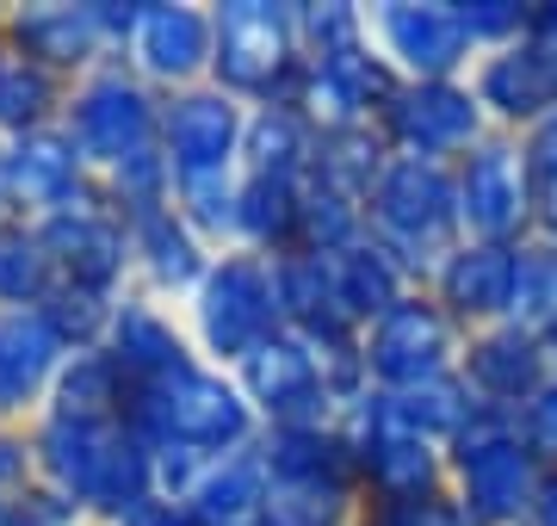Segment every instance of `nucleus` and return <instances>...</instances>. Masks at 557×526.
Wrapping results in <instances>:
<instances>
[{"label": "nucleus", "instance_id": "1", "mask_svg": "<svg viewBox=\"0 0 557 526\" xmlns=\"http://www.w3.org/2000/svg\"><path fill=\"white\" fill-rule=\"evenodd\" d=\"M32 452H38V484L57 489L62 502H75L94 526H106L112 514L149 496V446L137 440V427L124 415H112V422L38 415Z\"/></svg>", "mask_w": 557, "mask_h": 526}, {"label": "nucleus", "instance_id": "2", "mask_svg": "<svg viewBox=\"0 0 557 526\" xmlns=\"http://www.w3.org/2000/svg\"><path fill=\"white\" fill-rule=\"evenodd\" d=\"M124 422L137 427L143 446H186L205 459H230V452L260 446V415L248 390L236 385V372L211 360H186L180 372L131 390Z\"/></svg>", "mask_w": 557, "mask_h": 526}, {"label": "nucleus", "instance_id": "3", "mask_svg": "<svg viewBox=\"0 0 557 526\" xmlns=\"http://www.w3.org/2000/svg\"><path fill=\"white\" fill-rule=\"evenodd\" d=\"M545 484L552 471L533 459V446L520 440V422L502 409H478L446 452V489L471 526H527Z\"/></svg>", "mask_w": 557, "mask_h": 526}, {"label": "nucleus", "instance_id": "4", "mask_svg": "<svg viewBox=\"0 0 557 526\" xmlns=\"http://www.w3.org/2000/svg\"><path fill=\"white\" fill-rule=\"evenodd\" d=\"M366 236L391 248L409 279L428 285L446 266L458 242H465V217H458V174L440 162H403L391 155L384 180L366 199Z\"/></svg>", "mask_w": 557, "mask_h": 526}, {"label": "nucleus", "instance_id": "5", "mask_svg": "<svg viewBox=\"0 0 557 526\" xmlns=\"http://www.w3.org/2000/svg\"><path fill=\"white\" fill-rule=\"evenodd\" d=\"M180 323L193 335V353L223 372H236L255 347H267L285 328L278 316V285H273V261L230 248L211 261V273L199 279V291L180 304Z\"/></svg>", "mask_w": 557, "mask_h": 526}, {"label": "nucleus", "instance_id": "6", "mask_svg": "<svg viewBox=\"0 0 557 526\" xmlns=\"http://www.w3.org/2000/svg\"><path fill=\"white\" fill-rule=\"evenodd\" d=\"M131 20H137V0H13L0 43L44 68L50 82L75 87L81 75L119 62Z\"/></svg>", "mask_w": 557, "mask_h": 526}, {"label": "nucleus", "instance_id": "7", "mask_svg": "<svg viewBox=\"0 0 557 526\" xmlns=\"http://www.w3.org/2000/svg\"><path fill=\"white\" fill-rule=\"evenodd\" d=\"M218 62L211 82L242 105H285L304 75L298 0H211Z\"/></svg>", "mask_w": 557, "mask_h": 526}, {"label": "nucleus", "instance_id": "8", "mask_svg": "<svg viewBox=\"0 0 557 526\" xmlns=\"http://www.w3.org/2000/svg\"><path fill=\"white\" fill-rule=\"evenodd\" d=\"M62 130L75 137V149L100 180L112 167L161 149V93H149L124 62H106L62 93Z\"/></svg>", "mask_w": 557, "mask_h": 526}, {"label": "nucleus", "instance_id": "9", "mask_svg": "<svg viewBox=\"0 0 557 526\" xmlns=\"http://www.w3.org/2000/svg\"><path fill=\"white\" fill-rule=\"evenodd\" d=\"M119 62L161 100H174L186 87H205L211 62H218L211 0H137V20H131Z\"/></svg>", "mask_w": 557, "mask_h": 526}, {"label": "nucleus", "instance_id": "10", "mask_svg": "<svg viewBox=\"0 0 557 526\" xmlns=\"http://www.w3.org/2000/svg\"><path fill=\"white\" fill-rule=\"evenodd\" d=\"M359 353H366L372 390H416V385H434V378H453L458 372V360H465V328L428 291H409L372 328H359Z\"/></svg>", "mask_w": 557, "mask_h": 526}, {"label": "nucleus", "instance_id": "11", "mask_svg": "<svg viewBox=\"0 0 557 526\" xmlns=\"http://www.w3.org/2000/svg\"><path fill=\"white\" fill-rule=\"evenodd\" d=\"M366 32L397 82H465L478 62L458 0H379L366 7Z\"/></svg>", "mask_w": 557, "mask_h": 526}, {"label": "nucleus", "instance_id": "12", "mask_svg": "<svg viewBox=\"0 0 557 526\" xmlns=\"http://www.w3.org/2000/svg\"><path fill=\"white\" fill-rule=\"evenodd\" d=\"M458 174V217L471 242H533V149L527 137H490L453 167Z\"/></svg>", "mask_w": 557, "mask_h": 526}, {"label": "nucleus", "instance_id": "13", "mask_svg": "<svg viewBox=\"0 0 557 526\" xmlns=\"http://www.w3.org/2000/svg\"><path fill=\"white\" fill-rule=\"evenodd\" d=\"M379 137L403 162L458 167L490 137V118H483L471 82H403L379 112Z\"/></svg>", "mask_w": 557, "mask_h": 526}, {"label": "nucleus", "instance_id": "14", "mask_svg": "<svg viewBox=\"0 0 557 526\" xmlns=\"http://www.w3.org/2000/svg\"><path fill=\"white\" fill-rule=\"evenodd\" d=\"M38 236L50 248V261H57L62 285H87V291H106V298L131 291V217L100 186L87 199L38 217Z\"/></svg>", "mask_w": 557, "mask_h": 526}, {"label": "nucleus", "instance_id": "15", "mask_svg": "<svg viewBox=\"0 0 557 526\" xmlns=\"http://www.w3.org/2000/svg\"><path fill=\"white\" fill-rule=\"evenodd\" d=\"M242 124L248 105L230 100L218 82L186 87L174 100H161V155L174 180H199V174H236L242 167Z\"/></svg>", "mask_w": 557, "mask_h": 526}, {"label": "nucleus", "instance_id": "16", "mask_svg": "<svg viewBox=\"0 0 557 526\" xmlns=\"http://www.w3.org/2000/svg\"><path fill=\"white\" fill-rule=\"evenodd\" d=\"M236 385L248 390V403H255L260 434H267V427H298V422H335L317 347L298 341V335H285V328L236 365Z\"/></svg>", "mask_w": 557, "mask_h": 526}, {"label": "nucleus", "instance_id": "17", "mask_svg": "<svg viewBox=\"0 0 557 526\" xmlns=\"http://www.w3.org/2000/svg\"><path fill=\"white\" fill-rule=\"evenodd\" d=\"M397 87L403 82L379 62V50H359V57H335V62H304L292 105L317 137H347V130H372Z\"/></svg>", "mask_w": 557, "mask_h": 526}, {"label": "nucleus", "instance_id": "18", "mask_svg": "<svg viewBox=\"0 0 557 526\" xmlns=\"http://www.w3.org/2000/svg\"><path fill=\"white\" fill-rule=\"evenodd\" d=\"M458 378L471 385V397H478L483 409L520 415V409L557 378V365H552V347L539 341V335H527V328H515V323H496V328L465 335Z\"/></svg>", "mask_w": 557, "mask_h": 526}, {"label": "nucleus", "instance_id": "19", "mask_svg": "<svg viewBox=\"0 0 557 526\" xmlns=\"http://www.w3.org/2000/svg\"><path fill=\"white\" fill-rule=\"evenodd\" d=\"M465 82H471V93H478L490 130H502V137H533L539 124L557 112V68L539 57L527 38L508 43V50L478 57Z\"/></svg>", "mask_w": 557, "mask_h": 526}, {"label": "nucleus", "instance_id": "20", "mask_svg": "<svg viewBox=\"0 0 557 526\" xmlns=\"http://www.w3.org/2000/svg\"><path fill=\"white\" fill-rule=\"evenodd\" d=\"M515 254L520 248H508V242H471V236H465L421 291H428L465 335L496 328V323H508V310H515Z\"/></svg>", "mask_w": 557, "mask_h": 526}, {"label": "nucleus", "instance_id": "21", "mask_svg": "<svg viewBox=\"0 0 557 526\" xmlns=\"http://www.w3.org/2000/svg\"><path fill=\"white\" fill-rule=\"evenodd\" d=\"M211 261L218 254L180 223L174 204H156V211H137L131 217V291H143V298L180 310L199 291L205 273H211Z\"/></svg>", "mask_w": 557, "mask_h": 526}, {"label": "nucleus", "instance_id": "22", "mask_svg": "<svg viewBox=\"0 0 557 526\" xmlns=\"http://www.w3.org/2000/svg\"><path fill=\"white\" fill-rule=\"evenodd\" d=\"M69 347L44 310H0V427H32L50 403Z\"/></svg>", "mask_w": 557, "mask_h": 526}, {"label": "nucleus", "instance_id": "23", "mask_svg": "<svg viewBox=\"0 0 557 526\" xmlns=\"http://www.w3.org/2000/svg\"><path fill=\"white\" fill-rule=\"evenodd\" d=\"M7 149V174H13V204H20V217H50V211H62V204H75L94 192V167H87V155L75 149V137L57 124H44V130H32V137L20 142H0Z\"/></svg>", "mask_w": 557, "mask_h": 526}, {"label": "nucleus", "instance_id": "24", "mask_svg": "<svg viewBox=\"0 0 557 526\" xmlns=\"http://www.w3.org/2000/svg\"><path fill=\"white\" fill-rule=\"evenodd\" d=\"M100 347L119 360V372H124L131 390L180 372L186 360H199V353H193V335H186V323H180V310L156 304V298H143V291H124L119 298V316H112V328H106Z\"/></svg>", "mask_w": 557, "mask_h": 526}, {"label": "nucleus", "instance_id": "25", "mask_svg": "<svg viewBox=\"0 0 557 526\" xmlns=\"http://www.w3.org/2000/svg\"><path fill=\"white\" fill-rule=\"evenodd\" d=\"M273 285H278V316H285V335H298L310 347H354L359 323L341 310L335 273H329V254H310V248H292L273 261Z\"/></svg>", "mask_w": 557, "mask_h": 526}, {"label": "nucleus", "instance_id": "26", "mask_svg": "<svg viewBox=\"0 0 557 526\" xmlns=\"http://www.w3.org/2000/svg\"><path fill=\"white\" fill-rule=\"evenodd\" d=\"M260 459L273 484H322V489H354L359 496V465L335 422H298V427H267Z\"/></svg>", "mask_w": 557, "mask_h": 526}, {"label": "nucleus", "instance_id": "27", "mask_svg": "<svg viewBox=\"0 0 557 526\" xmlns=\"http://www.w3.org/2000/svg\"><path fill=\"white\" fill-rule=\"evenodd\" d=\"M267 496H273L267 459H260V446H248V452L211 459L186 514H193V526H260L267 521Z\"/></svg>", "mask_w": 557, "mask_h": 526}, {"label": "nucleus", "instance_id": "28", "mask_svg": "<svg viewBox=\"0 0 557 526\" xmlns=\"http://www.w3.org/2000/svg\"><path fill=\"white\" fill-rule=\"evenodd\" d=\"M329 273H335V291H341V310L354 316L359 328H372L384 316V310H397L409 291H421L416 279H409V266L391 254V248H379L372 236H359L354 248H341V254H329Z\"/></svg>", "mask_w": 557, "mask_h": 526}, {"label": "nucleus", "instance_id": "29", "mask_svg": "<svg viewBox=\"0 0 557 526\" xmlns=\"http://www.w3.org/2000/svg\"><path fill=\"white\" fill-rule=\"evenodd\" d=\"M304 223V180H273V174H242L236 186V248L248 254H292Z\"/></svg>", "mask_w": 557, "mask_h": 526}, {"label": "nucleus", "instance_id": "30", "mask_svg": "<svg viewBox=\"0 0 557 526\" xmlns=\"http://www.w3.org/2000/svg\"><path fill=\"white\" fill-rule=\"evenodd\" d=\"M317 130L298 118V105H248L242 124V174H273V180H304L317 162Z\"/></svg>", "mask_w": 557, "mask_h": 526}, {"label": "nucleus", "instance_id": "31", "mask_svg": "<svg viewBox=\"0 0 557 526\" xmlns=\"http://www.w3.org/2000/svg\"><path fill=\"white\" fill-rule=\"evenodd\" d=\"M124 403H131V385H124L119 360L106 353V347H81V353H69L57 372V385H50V403H44V415H81V422H112V415H124Z\"/></svg>", "mask_w": 557, "mask_h": 526}, {"label": "nucleus", "instance_id": "32", "mask_svg": "<svg viewBox=\"0 0 557 526\" xmlns=\"http://www.w3.org/2000/svg\"><path fill=\"white\" fill-rule=\"evenodd\" d=\"M57 291V261L32 217L0 223V310H38Z\"/></svg>", "mask_w": 557, "mask_h": 526}, {"label": "nucleus", "instance_id": "33", "mask_svg": "<svg viewBox=\"0 0 557 526\" xmlns=\"http://www.w3.org/2000/svg\"><path fill=\"white\" fill-rule=\"evenodd\" d=\"M62 93H69L62 82H50L44 68H32L25 57H13L0 43V142H20L32 130H44V124H57Z\"/></svg>", "mask_w": 557, "mask_h": 526}, {"label": "nucleus", "instance_id": "34", "mask_svg": "<svg viewBox=\"0 0 557 526\" xmlns=\"http://www.w3.org/2000/svg\"><path fill=\"white\" fill-rule=\"evenodd\" d=\"M384 167H391V142H384L379 124H372V130L322 137L317 142V162H310V180H322L329 192H341V199L366 204V199H372V186L384 180Z\"/></svg>", "mask_w": 557, "mask_h": 526}, {"label": "nucleus", "instance_id": "35", "mask_svg": "<svg viewBox=\"0 0 557 526\" xmlns=\"http://www.w3.org/2000/svg\"><path fill=\"white\" fill-rule=\"evenodd\" d=\"M298 43H304V62H335V57L372 50L366 7L359 0H298Z\"/></svg>", "mask_w": 557, "mask_h": 526}, {"label": "nucleus", "instance_id": "36", "mask_svg": "<svg viewBox=\"0 0 557 526\" xmlns=\"http://www.w3.org/2000/svg\"><path fill=\"white\" fill-rule=\"evenodd\" d=\"M508 323L539 335V341H552L557 328V248L552 242H520L515 254V310H508Z\"/></svg>", "mask_w": 557, "mask_h": 526}, {"label": "nucleus", "instance_id": "37", "mask_svg": "<svg viewBox=\"0 0 557 526\" xmlns=\"http://www.w3.org/2000/svg\"><path fill=\"white\" fill-rule=\"evenodd\" d=\"M366 496L354 489H322V484H273L267 521L260 526H359Z\"/></svg>", "mask_w": 557, "mask_h": 526}, {"label": "nucleus", "instance_id": "38", "mask_svg": "<svg viewBox=\"0 0 557 526\" xmlns=\"http://www.w3.org/2000/svg\"><path fill=\"white\" fill-rule=\"evenodd\" d=\"M359 236H366V204L341 199V192H329L322 180H310V174H304L298 248H310V254H341V248H354Z\"/></svg>", "mask_w": 557, "mask_h": 526}, {"label": "nucleus", "instance_id": "39", "mask_svg": "<svg viewBox=\"0 0 557 526\" xmlns=\"http://www.w3.org/2000/svg\"><path fill=\"white\" fill-rule=\"evenodd\" d=\"M38 310H44V323L57 328V341L69 347V353H81V347H100L106 341V328H112V316H119V298L57 279V291H50Z\"/></svg>", "mask_w": 557, "mask_h": 526}, {"label": "nucleus", "instance_id": "40", "mask_svg": "<svg viewBox=\"0 0 557 526\" xmlns=\"http://www.w3.org/2000/svg\"><path fill=\"white\" fill-rule=\"evenodd\" d=\"M458 20L471 32V50L490 57V50H508V43L527 38L533 7H520V0H458Z\"/></svg>", "mask_w": 557, "mask_h": 526}, {"label": "nucleus", "instance_id": "41", "mask_svg": "<svg viewBox=\"0 0 557 526\" xmlns=\"http://www.w3.org/2000/svg\"><path fill=\"white\" fill-rule=\"evenodd\" d=\"M38 489V452L32 427H0V514H20Z\"/></svg>", "mask_w": 557, "mask_h": 526}, {"label": "nucleus", "instance_id": "42", "mask_svg": "<svg viewBox=\"0 0 557 526\" xmlns=\"http://www.w3.org/2000/svg\"><path fill=\"white\" fill-rule=\"evenodd\" d=\"M359 526H471V521L446 489V496H421V502H372L359 514Z\"/></svg>", "mask_w": 557, "mask_h": 526}, {"label": "nucleus", "instance_id": "43", "mask_svg": "<svg viewBox=\"0 0 557 526\" xmlns=\"http://www.w3.org/2000/svg\"><path fill=\"white\" fill-rule=\"evenodd\" d=\"M515 422H520V440L533 446V459H539V465L557 471V378H552L545 390H539V397H533L527 409H520Z\"/></svg>", "mask_w": 557, "mask_h": 526}, {"label": "nucleus", "instance_id": "44", "mask_svg": "<svg viewBox=\"0 0 557 526\" xmlns=\"http://www.w3.org/2000/svg\"><path fill=\"white\" fill-rule=\"evenodd\" d=\"M533 236L557 248V149H533Z\"/></svg>", "mask_w": 557, "mask_h": 526}, {"label": "nucleus", "instance_id": "45", "mask_svg": "<svg viewBox=\"0 0 557 526\" xmlns=\"http://www.w3.org/2000/svg\"><path fill=\"white\" fill-rule=\"evenodd\" d=\"M106 526H193V514L180 502H161V496H143V502H131L124 514H112Z\"/></svg>", "mask_w": 557, "mask_h": 526}, {"label": "nucleus", "instance_id": "46", "mask_svg": "<svg viewBox=\"0 0 557 526\" xmlns=\"http://www.w3.org/2000/svg\"><path fill=\"white\" fill-rule=\"evenodd\" d=\"M527 43H533L539 57L557 68V0L552 7H533V25H527Z\"/></svg>", "mask_w": 557, "mask_h": 526}, {"label": "nucleus", "instance_id": "47", "mask_svg": "<svg viewBox=\"0 0 557 526\" xmlns=\"http://www.w3.org/2000/svg\"><path fill=\"white\" fill-rule=\"evenodd\" d=\"M527 526H557V471H552V484H545V496H539V508H533Z\"/></svg>", "mask_w": 557, "mask_h": 526}, {"label": "nucleus", "instance_id": "48", "mask_svg": "<svg viewBox=\"0 0 557 526\" xmlns=\"http://www.w3.org/2000/svg\"><path fill=\"white\" fill-rule=\"evenodd\" d=\"M20 217V204H13V174H7V149H0V223Z\"/></svg>", "mask_w": 557, "mask_h": 526}, {"label": "nucleus", "instance_id": "49", "mask_svg": "<svg viewBox=\"0 0 557 526\" xmlns=\"http://www.w3.org/2000/svg\"><path fill=\"white\" fill-rule=\"evenodd\" d=\"M527 142H533V149H557V112H552L545 124H539V130H533Z\"/></svg>", "mask_w": 557, "mask_h": 526}, {"label": "nucleus", "instance_id": "50", "mask_svg": "<svg viewBox=\"0 0 557 526\" xmlns=\"http://www.w3.org/2000/svg\"><path fill=\"white\" fill-rule=\"evenodd\" d=\"M0 526H25V514H0Z\"/></svg>", "mask_w": 557, "mask_h": 526}, {"label": "nucleus", "instance_id": "51", "mask_svg": "<svg viewBox=\"0 0 557 526\" xmlns=\"http://www.w3.org/2000/svg\"><path fill=\"white\" fill-rule=\"evenodd\" d=\"M545 347H552V365H557V328H552V341H545Z\"/></svg>", "mask_w": 557, "mask_h": 526}, {"label": "nucleus", "instance_id": "52", "mask_svg": "<svg viewBox=\"0 0 557 526\" xmlns=\"http://www.w3.org/2000/svg\"><path fill=\"white\" fill-rule=\"evenodd\" d=\"M0 25H7V7H0Z\"/></svg>", "mask_w": 557, "mask_h": 526}]
</instances>
